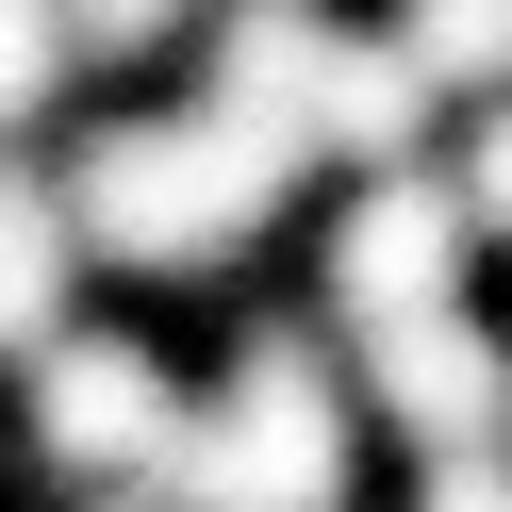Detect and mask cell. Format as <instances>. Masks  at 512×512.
<instances>
[{
	"instance_id": "cell-11",
	"label": "cell",
	"mask_w": 512,
	"mask_h": 512,
	"mask_svg": "<svg viewBox=\"0 0 512 512\" xmlns=\"http://www.w3.org/2000/svg\"><path fill=\"white\" fill-rule=\"evenodd\" d=\"M413 512H512V430H496V446H430Z\"/></svg>"
},
{
	"instance_id": "cell-5",
	"label": "cell",
	"mask_w": 512,
	"mask_h": 512,
	"mask_svg": "<svg viewBox=\"0 0 512 512\" xmlns=\"http://www.w3.org/2000/svg\"><path fill=\"white\" fill-rule=\"evenodd\" d=\"M463 265H479V215H463L446 166H364V199L331 215V314H347V331L463 298Z\"/></svg>"
},
{
	"instance_id": "cell-8",
	"label": "cell",
	"mask_w": 512,
	"mask_h": 512,
	"mask_svg": "<svg viewBox=\"0 0 512 512\" xmlns=\"http://www.w3.org/2000/svg\"><path fill=\"white\" fill-rule=\"evenodd\" d=\"M83 34H67V0H0V133H34L50 100H67Z\"/></svg>"
},
{
	"instance_id": "cell-1",
	"label": "cell",
	"mask_w": 512,
	"mask_h": 512,
	"mask_svg": "<svg viewBox=\"0 0 512 512\" xmlns=\"http://www.w3.org/2000/svg\"><path fill=\"white\" fill-rule=\"evenodd\" d=\"M298 166H314V149L265 133V116H232V100L116 116V133L67 149V215H83V248H116V265L199 281V265H248V232L298 199Z\"/></svg>"
},
{
	"instance_id": "cell-3",
	"label": "cell",
	"mask_w": 512,
	"mask_h": 512,
	"mask_svg": "<svg viewBox=\"0 0 512 512\" xmlns=\"http://www.w3.org/2000/svg\"><path fill=\"white\" fill-rule=\"evenodd\" d=\"M182 380H166V347L149 331H50L34 347V463L50 479H83V496H100V479H166L182 463Z\"/></svg>"
},
{
	"instance_id": "cell-6",
	"label": "cell",
	"mask_w": 512,
	"mask_h": 512,
	"mask_svg": "<svg viewBox=\"0 0 512 512\" xmlns=\"http://www.w3.org/2000/svg\"><path fill=\"white\" fill-rule=\"evenodd\" d=\"M331 67H347V17H314V0H248L232 34H215V100L265 116V133H298V149L331 116Z\"/></svg>"
},
{
	"instance_id": "cell-4",
	"label": "cell",
	"mask_w": 512,
	"mask_h": 512,
	"mask_svg": "<svg viewBox=\"0 0 512 512\" xmlns=\"http://www.w3.org/2000/svg\"><path fill=\"white\" fill-rule=\"evenodd\" d=\"M347 380H364V413L397 446H496L512 430V331L479 298H430V314L347 331Z\"/></svg>"
},
{
	"instance_id": "cell-7",
	"label": "cell",
	"mask_w": 512,
	"mask_h": 512,
	"mask_svg": "<svg viewBox=\"0 0 512 512\" xmlns=\"http://www.w3.org/2000/svg\"><path fill=\"white\" fill-rule=\"evenodd\" d=\"M67 265H83L67 182L0 166V347H50V331H67Z\"/></svg>"
},
{
	"instance_id": "cell-9",
	"label": "cell",
	"mask_w": 512,
	"mask_h": 512,
	"mask_svg": "<svg viewBox=\"0 0 512 512\" xmlns=\"http://www.w3.org/2000/svg\"><path fill=\"white\" fill-rule=\"evenodd\" d=\"M446 182H463V215H479V248H512V83H496V100L463 116V166H446Z\"/></svg>"
},
{
	"instance_id": "cell-2",
	"label": "cell",
	"mask_w": 512,
	"mask_h": 512,
	"mask_svg": "<svg viewBox=\"0 0 512 512\" xmlns=\"http://www.w3.org/2000/svg\"><path fill=\"white\" fill-rule=\"evenodd\" d=\"M347 430H364V380L331 364L314 331H248L232 380L182 413V512H347Z\"/></svg>"
},
{
	"instance_id": "cell-10",
	"label": "cell",
	"mask_w": 512,
	"mask_h": 512,
	"mask_svg": "<svg viewBox=\"0 0 512 512\" xmlns=\"http://www.w3.org/2000/svg\"><path fill=\"white\" fill-rule=\"evenodd\" d=\"M199 0H67V34H83V67H149V50L182 34Z\"/></svg>"
}]
</instances>
